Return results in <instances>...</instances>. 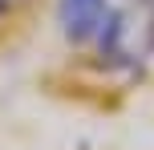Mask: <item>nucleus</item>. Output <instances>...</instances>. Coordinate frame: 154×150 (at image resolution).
I'll use <instances>...</instances> for the list:
<instances>
[{
    "label": "nucleus",
    "instance_id": "obj_3",
    "mask_svg": "<svg viewBox=\"0 0 154 150\" xmlns=\"http://www.w3.org/2000/svg\"><path fill=\"white\" fill-rule=\"evenodd\" d=\"M8 4H12V0H0V12H8Z\"/></svg>",
    "mask_w": 154,
    "mask_h": 150
},
{
    "label": "nucleus",
    "instance_id": "obj_1",
    "mask_svg": "<svg viewBox=\"0 0 154 150\" xmlns=\"http://www.w3.org/2000/svg\"><path fill=\"white\" fill-rule=\"evenodd\" d=\"M109 12V0H57V24L69 45H89L97 37L101 20Z\"/></svg>",
    "mask_w": 154,
    "mask_h": 150
},
{
    "label": "nucleus",
    "instance_id": "obj_2",
    "mask_svg": "<svg viewBox=\"0 0 154 150\" xmlns=\"http://www.w3.org/2000/svg\"><path fill=\"white\" fill-rule=\"evenodd\" d=\"M146 49H154V0H150V24H146Z\"/></svg>",
    "mask_w": 154,
    "mask_h": 150
}]
</instances>
